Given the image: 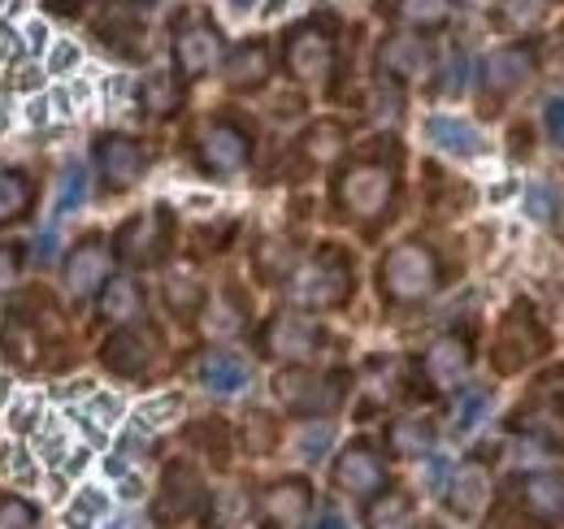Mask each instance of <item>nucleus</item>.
Masks as SVG:
<instances>
[{
    "instance_id": "obj_11",
    "label": "nucleus",
    "mask_w": 564,
    "mask_h": 529,
    "mask_svg": "<svg viewBox=\"0 0 564 529\" xmlns=\"http://www.w3.org/2000/svg\"><path fill=\"white\" fill-rule=\"evenodd\" d=\"M469 365H474V343H469V334L452 331V334H438V338L425 347L417 374H422L425 391H452V387L465 382Z\"/></svg>"
},
{
    "instance_id": "obj_21",
    "label": "nucleus",
    "mask_w": 564,
    "mask_h": 529,
    "mask_svg": "<svg viewBox=\"0 0 564 529\" xmlns=\"http://www.w3.org/2000/svg\"><path fill=\"white\" fill-rule=\"evenodd\" d=\"M434 66V53L422 35H387L378 48V69L391 83H417Z\"/></svg>"
},
{
    "instance_id": "obj_34",
    "label": "nucleus",
    "mask_w": 564,
    "mask_h": 529,
    "mask_svg": "<svg viewBox=\"0 0 564 529\" xmlns=\"http://www.w3.org/2000/svg\"><path fill=\"white\" fill-rule=\"evenodd\" d=\"M140 100L152 118H174V114L183 109V87L174 83V74H161V69H156V74L143 78Z\"/></svg>"
},
{
    "instance_id": "obj_24",
    "label": "nucleus",
    "mask_w": 564,
    "mask_h": 529,
    "mask_svg": "<svg viewBox=\"0 0 564 529\" xmlns=\"http://www.w3.org/2000/svg\"><path fill=\"white\" fill-rule=\"evenodd\" d=\"M196 378H200V387L213 391V396H239L248 382H252V369H248V360L239 356V352H209L205 360H200V369H196Z\"/></svg>"
},
{
    "instance_id": "obj_35",
    "label": "nucleus",
    "mask_w": 564,
    "mask_h": 529,
    "mask_svg": "<svg viewBox=\"0 0 564 529\" xmlns=\"http://www.w3.org/2000/svg\"><path fill=\"white\" fill-rule=\"evenodd\" d=\"M239 443H243L248 456H270V452L279 447V421H274L270 412H257V408H252V412L243 417Z\"/></svg>"
},
{
    "instance_id": "obj_15",
    "label": "nucleus",
    "mask_w": 564,
    "mask_h": 529,
    "mask_svg": "<svg viewBox=\"0 0 564 529\" xmlns=\"http://www.w3.org/2000/svg\"><path fill=\"white\" fill-rule=\"evenodd\" d=\"M308 508H313V486H308L304 477H279V482H270V486L257 495V504H252L261 529L304 526Z\"/></svg>"
},
{
    "instance_id": "obj_17",
    "label": "nucleus",
    "mask_w": 564,
    "mask_h": 529,
    "mask_svg": "<svg viewBox=\"0 0 564 529\" xmlns=\"http://www.w3.org/2000/svg\"><path fill=\"white\" fill-rule=\"evenodd\" d=\"M156 347H161V338L131 322V326H122L118 334L105 338L100 365H105L109 374H118V378H143V374L152 369V360H156Z\"/></svg>"
},
{
    "instance_id": "obj_44",
    "label": "nucleus",
    "mask_w": 564,
    "mask_h": 529,
    "mask_svg": "<svg viewBox=\"0 0 564 529\" xmlns=\"http://www.w3.org/2000/svg\"><path fill=\"white\" fill-rule=\"evenodd\" d=\"M105 517V490H96V486H87L78 499L70 504V526L74 529H87L91 521H100Z\"/></svg>"
},
{
    "instance_id": "obj_19",
    "label": "nucleus",
    "mask_w": 564,
    "mask_h": 529,
    "mask_svg": "<svg viewBox=\"0 0 564 529\" xmlns=\"http://www.w3.org/2000/svg\"><path fill=\"white\" fill-rule=\"evenodd\" d=\"M96 170H100L109 192H127V187H135L143 179L148 152H143L140 139H131V134H105L96 143Z\"/></svg>"
},
{
    "instance_id": "obj_12",
    "label": "nucleus",
    "mask_w": 564,
    "mask_h": 529,
    "mask_svg": "<svg viewBox=\"0 0 564 529\" xmlns=\"http://www.w3.org/2000/svg\"><path fill=\"white\" fill-rule=\"evenodd\" d=\"M196 161L200 170L213 174V179H226V174H239L248 161H252V139L243 127L235 122H209L205 131L196 134Z\"/></svg>"
},
{
    "instance_id": "obj_61",
    "label": "nucleus",
    "mask_w": 564,
    "mask_h": 529,
    "mask_svg": "<svg viewBox=\"0 0 564 529\" xmlns=\"http://www.w3.org/2000/svg\"><path fill=\"white\" fill-rule=\"evenodd\" d=\"M503 529H508V526H503Z\"/></svg>"
},
{
    "instance_id": "obj_18",
    "label": "nucleus",
    "mask_w": 564,
    "mask_h": 529,
    "mask_svg": "<svg viewBox=\"0 0 564 529\" xmlns=\"http://www.w3.org/2000/svg\"><path fill=\"white\" fill-rule=\"evenodd\" d=\"M482 96L487 105H499L508 96H517L530 78H534V48L530 44H512V48H495L482 62Z\"/></svg>"
},
{
    "instance_id": "obj_40",
    "label": "nucleus",
    "mask_w": 564,
    "mask_h": 529,
    "mask_svg": "<svg viewBox=\"0 0 564 529\" xmlns=\"http://www.w3.org/2000/svg\"><path fill=\"white\" fill-rule=\"evenodd\" d=\"M192 439L209 452V461L217 464V468H226V464H230V430H226V421L209 417L205 425H196V430H192Z\"/></svg>"
},
{
    "instance_id": "obj_53",
    "label": "nucleus",
    "mask_w": 564,
    "mask_h": 529,
    "mask_svg": "<svg viewBox=\"0 0 564 529\" xmlns=\"http://www.w3.org/2000/svg\"><path fill=\"white\" fill-rule=\"evenodd\" d=\"M317 529H352V526H348V517H344L339 508H326L322 521H317Z\"/></svg>"
},
{
    "instance_id": "obj_38",
    "label": "nucleus",
    "mask_w": 564,
    "mask_h": 529,
    "mask_svg": "<svg viewBox=\"0 0 564 529\" xmlns=\"http://www.w3.org/2000/svg\"><path fill=\"white\" fill-rule=\"evenodd\" d=\"M543 18V0H499L495 4V22L508 31H530Z\"/></svg>"
},
{
    "instance_id": "obj_3",
    "label": "nucleus",
    "mask_w": 564,
    "mask_h": 529,
    "mask_svg": "<svg viewBox=\"0 0 564 529\" xmlns=\"http://www.w3.org/2000/svg\"><path fill=\"white\" fill-rule=\"evenodd\" d=\"M438 257L417 244V239H409V244H395L382 264H378V287H382V295H387V304H422L430 300L434 291H438Z\"/></svg>"
},
{
    "instance_id": "obj_16",
    "label": "nucleus",
    "mask_w": 564,
    "mask_h": 529,
    "mask_svg": "<svg viewBox=\"0 0 564 529\" xmlns=\"http://www.w3.org/2000/svg\"><path fill=\"white\" fill-rule=\"evenodd\" d=\"M330 477H335V486H339L344 495H352V499H373V495L387 486V464H382L378 447H373L369 439H352V443L339 452Z\"/></svg>"
},
{
    "instance_id": "obj_39",
    "label": "nucleus",
    "mask_w": 564,
    "mask_h": 529,
    "mask_svg": "<svg viewBox=\"0 0 564 529\" xmlns=\"http://www.w3.org/2000/svg\"><path fill=\"white\" fill-rule=\"evenodd\" d=\"M78 204H87V165L83 161H70L57 179V213H70Z\"/></svg>"
},
{
    "instance_id": "obj_10",
    "label": "nucleus",
    "mask_w": 564,
    "mask_h": 529,
    "mask_svg": "<svg viewBox=\"0 0 564 529\" xmlns=\"http://www.w3.org/2000/svg\"><path fill=\"white\" fill-rule=\"evenodd\" d=\"M282 66L295 83H322L335 66V40L322 22H300L282 40Z\"/></svg>"
},
{
    "instance_id": "obj_7",
    "label": "nucleus",
    "mask_w": 564,
    "mask_h": 529,
    "mask_svg": "<svg viewBox=\"0 0 564 529\" xmlns=\"http://www.w3.org/2000/svg\"><path fill=\"white\" fill-rule=\"evenodd\" d=\"M205 508V477L192 461H170L161 473V490L152 504L156 529H178Z\"/></svg>"
},
{
    "instance_id": "obj_55",
    "label": "nucleus",
    "mask_w": 564,
    "mask_h": 529,
    "mask_svg": "<svg viewBox=\"0 0 564 529\" xmlns=\"http://www.w3.org/2000/svg\"><path fill=\"white\" fill-rule=\"evenodd\" d=\"M512 152H521V156L530 152V134H525V127H521V131H512Z\"/></svg>"
},
{
    "instance_id": "obj_52",
    "label": "nucleus",
    "mask_w": 564,
    "mask_h": 529,
    "mask_svg": "<svg viewBox=\"0 0 564 529\" xmlns=\"http://www.w3.org/2000/svg\"><path fill=\"white\" fill-rule=\"evenodd\" d=\"M74 62H78V48H74V44H57V53H53L48 69H53V74H66Z\"/></svg>"
},
{
    "instance_id": "obj_25",
    "label": "nucleus",
    "mask_w": 564,
    "mask_h": 529,
    "mask_svg": "<svg viewBox=\"0 0 564 529\" xmlns=\"http://www.w3.org/2000/svg\"><path fill=\"white\" fill-rule=\"evenodd\" d=\"M96 313H100V322H118V326L140 322L143 287L135 278H109V282L96 291Z\"/></svg>"
},
{
    "instance_id": "obj_31",
    "label": "nucleus",
    "mask_w": 564,
    "mask_h": 529,
    "mask_svg": "<svg viewBox=\"0 0 564 529\" xmlns=\"http://www.w3.org/2000/svg\"><path fill=\"white\" fill-rule=\"evenodd\" d=\"M252 269H257V278L261 282H286L291 278V269H295V244L291 239H282V235H265L257 248H252Z\"/></svg>"
},
{
    "instance_id": "obj_5",
    "label": "nucleus",
    "mask_w": 564,
    "mask_h": 529,
    "mask_svg": "<svg viewBox=\"0 0 564 529\" xmlns=\"http://www.w3.org/2000/svg\"><path fill=\"white\" fill-rule=\"evenodd\" d=\"M274 396L295 417H330L348 399V374L344 369L317 374V369H304V365L300 369H282L279 378H274Z\"/></svg>"
},
{
    "instance_id": "obj_27",
    "label": "nucleus",
    "mask_w": 564,
    "mask_h": 529,
    "mask_svg": "<svg viewBox=\"0 0 564 529\" xmlns=\"http://www.w3.org/2000/svg\"><path fill=\"white\" fill-rule=\"evenodd\" d=\"M387 452L400 461H422L434 452V425L425 417H400L387 425Z\"/></svg>"
},
{
    "instance_id": "obj_9",
    "label": "nucleus",
    "mask_w": 564,
    "mask_h": 529,
    "mask_svg": "<svg viewBox=\"0 0 564 529\" xmlns=\"http://www.w3.org/2000/svg\"><path fill=\"white\" fill-rule=\"evenodd\" d=\"M547 352V331H543V322L534 317V309L521 300V304H512L508 309V317H503V326L495 334V369L499 374H517V369H525L530 360H539Z\"/></svg>"
},
{
    "instance_id": "obj_4",
    "label": "nucleus",
    "mask_w": 564,
    "mask_h": 529,
    "mask_svg": "<svg viewBox=\"0 0 564 529\" xmlns=\"http://www.w3.org/2000/svg\"><path fill=\"white\" fill-rule=\"evenodd\" d=\"M512 430L530 434L539 447L564 452V365L534 378L530 399L512 412Z\"/></svg>"
},
{
    "instance_id": "obj_33",
    "label": "nucleus",
    "mask_w": 564,
    "mask_h": 529,
    "mask_svg": "<svg viewBox=\"0 0 564 529\" xmlns=\"http://www.w3.org/2000/svg\"><path fill=\"white\" fill-rule=\"evenodd\" d=\"M344 139H348V134H344L339 122H330V118H326V122H313L308 131L300 134V161H304L308 170H313V165H326L330 156L344 152Z\"/></svg>"
},
{
    "instance_id": "obj_23",
    "label": "nucleus",
    "mask_w": 564,
    "mask_h": 529,
    "mask_svg": "<svg viewBox=\"0 0 564 529\" xmlns=\"http://www.w3.org/2000/svg\"><path fill=\"white\" fill-rule=\"evenodd\" d=\"M270 69H274L270 44H265V40H243V44L226 57V87H230V91H257V87H265Z\"/></svg>"
},
{
    "instance_id": "obj_2",
    "label": "nucleus",
    "mask_w": 564,
    "mask_h": 529,
    "mask_svg": "<svg viewBox=\"0 0 564 529\" xmlns=\"http://www.w3.org/2000/svg\"><path fill=\"white\" fill-rule=\"evenodd\" d=\"M395 199V165L378 156H360L339 170L335 179V204L352 222H378Z\"/></svg>"
},
{
    "instance_id": "obj_60",
    "label": "nucleus",
    "mask_w": 564,
    "mask_h": 529,
    "mask_svg": "<svg viewBox=\"0 0 564 529\" xmlns=\"http://www.w3.org/2000/svg\"><path fill=\"white\" fill-rule=\"evenodd\" d=\"M561 40H564V26H561Z\"/></svg>"
},
{
    "instance_id": "obj_43",
    "label": "nucleus",
    "mask_w": 564,
    "mask_h": 529,
    "mask_svg": "<svg viewBox=\"0 0 564 529\" xmlns=\"http://www.w3.org/2000/svg\"><path fill=\"white\" fill-rule=\"evenodd\" d=\"M0 529H44V526H40V512L26 499L9 495V499H0Z\"/></svg>"
},
{
    "instance_id": "obj_36",
    "label": "nucleus",
    "mask_w": 564,
    "mask_h": 529,
    "mask_svg": "<svg viewBox=\"0 0 564 529\" xmlns=\"http://www.w3.org/2000/svg\"><path fill=\"white\" fill-rule=\"evenodd\" d=\"M248 512H252V499H248L243 490H235V486H230V490H217V495L209 499V526L213 529H235Z\"/></svg>"
},
{
    "instance_id": "obj_51",
    "label": "nucleus",
    "mask_w": 564,
    "mask_h": 529,
    "mask_svg": "<svg viewBox=\"0 0 564 529\" xmlns=\"http://www.w3.org/2000/svg\"><path fill=\"white\" fill-rule=\"evenodd\" d=\"M465 57H460V53H456V57H452V66L443 69V78H438V91H443V96H456V91H460V87H465Z\"/></svg>"
},
{
    "instance_id": "obj_58",
    "label": "nucleus",
    "mask_w": 564,
    "mask_h": 529,
    "mask_svg": "<svg viewBox=\"0 0 564 529\" xmlns=\"http://www.w3.org/2000/svg\"><path fill=\"white\" fill-rule=\"evenodd\" d=\"M452 4H482V0H452Z\"/></svg>"
},
{
    "instance_id": "obj_22",
    "label": "nucleus",
    "mask_w": 564,
    "mask_h": 529,
    "mask_svg": "<svg viewBox=\"0 0 564 529\" xmlns=\"http://www.w3.org/2000/svg\"><path fill=\"white\" fill-rule=\"evenodd\" d=\"M487 495H491V482H487V468H482V464H460V468L447 477V486H443V504H447V512L460 517V521H474V517L482 512Z\"/></svg>"
},
{
    "instance_id": "obj_57",
    "label": "nucleus",
    "mask_w": 564,
    "mask_h": 529,
    "mask_svg": "<svg viewBox=\"0 0 564 529\" xmlns=\"http://www.w3.org/2000/svg\"><path fill=\"white\" fill-rule=\"evenodd\" d=\"M109 529H135V521H113Z\"/></svg>"
},
{
    "instance_id": "obj_20",
    "label": "nucleus",
    "mask_w": 564,
    "mask_h": 529,
    "mask_svg": "<svg viewBox=\"0 0 564 529\" xmlns=\"http://www.w3.org/2000/svg\"><path fill=\"white\" fill-rule=\"evenodd\" d=\"M62 282H66V291L74 300H87L109 282V248H105L100 235H87V239L74 244L70 257H66V269H62Z\"/></svg>"
},
{
    "instance_id": "obj_54",
    "label": "nucleus",
    "mask_w": 564,
    "mask_h": 529,
    "mask_svg": "<svg viewBox=\"0 0 564 529\" xmlns=\"http://www.w3.org/2000/svg\"><path fill=\"white\" fill-rule=\"evenodd\" d=\"M26 44H31V48L44 44V22H31V26H26Z\"/></svg>"
},
{
    "instance_id": "obj_29",
    "label": "nucleus",
    "mask_w": 564,
    "mask_h": 529,
    "mask_svg": "<svg viewBox=\"0 0 564 529\" xmlns=\"http://www.w3.org/2000/svg\"><path fill=\"white\" fill-rule=\"evenodd\" d=\"M161 295H165V309H170L178 322H196L200 309H205V282H200L192 269H174V273L165 278V287H161Z\"/></svg>"
},
{
    "instance_id": "obj_26",
    "label": "nucleus",
    "mask_w": 564,
    "mask_h": 529,
    "mask_svg": "<svg viewBox=\"0 0 564 529\" xmlns=\"http://www.w3.org/2000/svg\"><path fill=\"white\" fill-rule=\"evenodd\" d=\"M425 139H430L438 152H447V156H478V152H482L478 127H469L465 118H447V114H438V118L425 122Z\"/></svg>"
},
{
    "instance_id": "obj_56",
    "label": "nucleus",
    "mask_w": 564,
    "mask_h": 529,
    "mask_svg": "<svg viewBox=\"0 0 564 529\" xmlns=\"http://www.w3.org/2000/svg\"><path fill=\"white\" fill-rule=\"evenodd\" d=\"M226 4H230V9H235V13H243V9H252V4H257V0H226Z\"/></svg>"
},
{
    "instance_id": "obj_8",
    "label": "nucleus",
    "mask_w": 564,
    "mask_h": 529,
    "mask_svg": "<svg viewBox=\"0 0 564 529\" xmlns=\"http://www.w3.org/2000/svg\"><path fill=\"white\" fill-rule=\"evenodd\" d=\"M257 347H261V356H270V360H291V365H308L322 347H326V331L313 322V317H304V313H274L261 334H257Z\"/></svg>"
},
{
    "instance_id": "obj_59",
    "label": "nucleus",
    "mask_w": 564,
    "mask_h": 529,
    "mask_svg": "<svg viewBox=\"0 0 564 529\" xmlns=\"http://www.w3.org/2000/svg\"><path fill=\"white\" fill-rule=\"evenodd\" d=\"M131 4H152V0H131Z\"/></svg>"
},
{
    "instance_id": "obj_50",
    "label": "nucleus",
    "mask_w": 564,
    "mask_h": 529,
    "mask_svg": "<svg viewBox=\"0 0 564 529\" xmlns=\"http://www.w3.org/2000/svg\"><path fill=\"white\" fill-rule=\"evenodd\" d=\"M196 239H200L205 252H221V248L235 239V222H217V226H209V230H200Z\"/></svg>"
},
{
    "instance_id": "obj_14",
    "label": "nucleus",
    "mask_w": 564,
    "mask_h": 529,
    "mask_svg": "<svg viewBox=\"0 0 564 529\" xmlns=\"http://www.w3.org/2000/svg\"><path fill=\"white\" fill-rule=\"evenodd\" d=\"M517 504L525 512V521L539 529L564 526V468H539L517 477Z\"/></svg>"
},
{
    "instance_id": "obj_1",
    "label": "nucleus",
    "mask_w": 564,
    "mask_h": 529,
    "mask_svg": "<svg viewBox=\"0 0 564 529\" xmlns=\"http://www.w3.org/2000/svg\"><path fill=\"white\" fill-rule=\"evenodd\" d=\"M286 295L300 309H344L352 300V261L344 248H322L313 261L295 264L286 278Z\"/></svg>"
},
{
    "instance_id": "obj_37",
    "label": "nucleus",
    "mask_w": 564,
    "mask_h": 529,
    "mask_svg": "<svg viewBox=\"0 0 564 529\" xmlns=\"http://www.w3.org/2000/svg\"><path fill=\"white\" fill-rule=\"evenodd\" d=\"M395 13H400L409 26H417V31H434V26L447 22L452 0H395Z\"/></svg>"
},
{
    "instance_id": "obj_46",
    "label": "nucleus",
    "mask_w": 564,
    "mask_h": 529,
    "mask_svg": "<svg viewBox=\"0 0 564 529\" xmlns=\"http://www.w3.org/2000/svg\"><path fill=\"white\" fill-rule=\"evenodd\" d=\"M243 326V300L230 291V295H221V304L213 309V322H209V331L213 334H235Z\"/></svg>"
},
{
    "instance_id": "obj_30",
    "label": "nucleus",
    "mask_w": 564,
    "mask_h": 529,
    "mask_svg": "<svg viewBox=\"0 0 564 529\" xmlns=\"http://www.w3.org/2000/svg\"><path fill=\"white\" fill-rule=\"evenodd\" d=\"M0 347L18 369H35L40 365V331L26 313H9L4 331H0Z\"/></svg>"
},
{
    "instance_id": "obj_13",
    "label": "nucleus",
    "mask_w": 564,
    "mask_h": 529,
    "mask_svg": "<svg viewBox=\"0 0 564 529\" xmlns=\"http://www.w3.org/2000/svg\"><path fill=\"white\" fill-rule=\"evenodd\" d=\"M221 31L213 26L209 18H183L174 31V66L183 78H205L209 69L221 66Z\"/></svg>"
},
{
    "instance_id": "obj_28",
    "label": "nucleus",
    "mask_w": 564,
    "mask_h": 529,
    "mask_svg": "<svg viewBox=\"0 0 564 529\" xmlns=\"http://www.w3.org/2000/svg\"><path fill=\"white\" fill-rule=\"evenodd\" d=\"M365 529H417V508L404 490H378L365 508Z\"/></svg>"
},
{
    "instance_id": "obj_45",
    "label": "nucleus",
    "mask_w": 564,
    "mask_h": 529,
    "mask_svg": "<svg viewBox=\"0 0 564 529\" xmlns=\"http://www.w3.org/2000/svg\"><path fill=\"white\" fill-rule=\"evenodd\" d=\"M556 208H561V192H556V187L534 183V187L525 192V213H530L534 222H552V217H556Z\"/></svg>"
},
{
    "instance_id": "obj_6",
    "label": "nucleus",
    "mask_w": 564,
    "mask_h": 529,
    "mask_svg": "<svg viewBox=\"0 0 564 529\" xmlns=\"http://www.w3.org/2000/svg\"><path fill=\"white\" fill-rule=\"evenodd\" d=\"M170 244H174V213L170 204H156V208H143L131 222L118 226L113 235V252L118 261L135 264V269H152L170 257Z\"/></svg>"
},
{
    "instance_id": "obj_32",
    "label": "nucleus",
    "mask_w": 564,
    "mask_h": 529,
    "mask_svg": "<svg viewBox=\"0 0 564 529\" xmlns=\"http://www.w3.org/2000/svg\"><path fill=\"white\" fill-rule=\"evenodd\" d=\"M35 208V179L26 170H0V226L22 222Z\"/></svg>"
},
{
    "instance_id": "obj_49",
    "label": "nucleus",
    "mask_w": 564,
    "mask_h": 529,
    "mask_svg": "<svg viewBox=\"0 0 564 529\" xmlns=\"http://www.w3.org/2000/svg\"><path fill=\"white\" fill-rule=\"evenodd\" d=\"M543 127H547V139L564 148V96H552L543 105Z\"/></svg>"
},
{
    "instance_id": "obj_41",
    "label": "nucleus",
    "mask_w": 564,
    "mask_h": 529,
    "mask_svg": "<svg viewBox=\"0 0 564 529\" xmlns=\"http://www.w3.org/2000/svg\"><path fill=\"white\" fill-rule=\"evenodd\" d=\"M330 443H335V421H308V425L300 430V456L308 464L326 461Z\"/></svg>"
},
{
    "instance_id": "obj_47",
    "label": "nucleus",
    "mask_w": 564,
    "mask_h": 529,
    "mask_svg": "<svg viewBox=\"0 0 564 529\" xmlns=\"http://www.w3.org/2000/svg\"><path fill=\"white\" fill-rule=\"evenodd\" d=\"M178 412H183V399H178V396H161L156 403H143L135 421H140L143 430H152V425H161V417H178Z\"/></svg>"
},
{
    "instance_id": "obj_42",
    "label": "nucleus",
    "mask_w": 564,
    "mask_h": 529,
    "mask_svg": "<svg viewBox=\"0 0 564 529\" xmlns=\"http://www.w3.org/2000/svg\"><path fill=\"white\" fill-rule=\"evenodd\" d=\"M487 408H491V391H482V387H469L465 396L456 399V412H452V421H456V430L460 434H469L482 417H487Z\"/></svg>"
},
{
    "instance_id": "obj_48",
    "label": "nucleus",
    "mask_w": 564,
    "mask_h": 529,
    "mask_svg": "<svg viewBox=\"0 0 564 529\" xmlns=\"http://www.w3.org/2000/svg\"><path fill=\"white\" fill-rule=\"evenodd\" d=\"M18 273H22V248L18 244H0V295L18 287Z\"/></svg>"
}]
</instances>
